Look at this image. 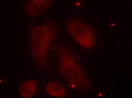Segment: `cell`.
Wrapping results in <instances>:
<instances>
[{
  "label": "cell",
  "mask_w": 132,
  "mask_h": 98,
  "mask_svg": "<svg viewBox=\"0 0 132 98\" xmlns=\"http://www.w3.org/2000/svg\"><path fill=\"white\" fill-rule=\"evenodd\" d=\"M25 82L22 87H23V96L26 98L30 97L32 96L35 91V84L30 81H28L27 82Z\"/></svg>",
  "instance_id": "obj_1"
},
{
  "label": "cell",
  "mask_w": 132,
  "mask_h": 98,
  "mask_svg": "<svg viewBox=\"0 0 132 98\" xmlns=\"http://www.w3.org/2000/svg\"><path fill=\"white\" fill-rule=\"evenodd\" d=\"M99 96L100 97H102V96H103V94H102L101 93H99Z\"/></svg>",
  "instance_id": "obj_2"
}]
</instances>
